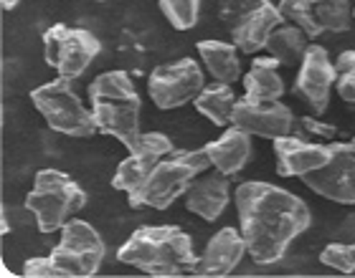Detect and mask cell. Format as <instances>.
Segmentation results:
<instances>
[{
	"label": "cell",
	"mask_w": 355,
	"mask_h": 278,
	"mask_svg": "<svg viewBox=\"0 0 355 278\" xmlns=\"http://www.w3.org/2000/svg\"><path fill=\"white\" fill-rule=\"evenodd\" d=\"M239 96L234 94L231 84H208L203 86L198 96H196V109L208 119L214 122L216 127H231V119H234V109H236Z\"/></svg>",
	"instance_id": "cell-21"
},
{
	"label": "cell",
	"mask_w": 355,
	"mask_h": 278,
	"mask_svg": "<svg viewBox=\"0 0 355 278\" xmlns=\"http://www.w3.org/2000/svg\"><path fill=\"white\" fill-rule=\"evenodd\" d=\"M117 261L132 266L148 276H180L193 273L198 256L193 250V238L178 225L137 228L117 250Z\"/></svg>",
	"instance_id": "cell-2"
},
{
	"label": "cell",
	"mask_w": 355,
	"mask_h": 278,
	"mask_svg": "<svg viewBox=\"0 0 355 278\" xmlns=\"http://www.w3.org/2000/svg\"><path fill=\"white\" fill-rule=\"evenodd\" d=\"M266 51L274 61H279V66H292L297 61H302L307 51V33L292 23L279 26L266 41Z\"/></svg>",
	"instance_id": "cell-22"
},
{
	"label": "cell",
	"mask_w": 355,
	"mask_h": 278,
	"mask_svg": "<svg viewBox=\"0 0 355 278\" xmlns=\"http://www.w3.org/2000/svg\"><path fill=\"white\" fill-rule=\"evenodd\" d=\"M310 3H312V6H315V3H320V0H310Z\"/></svg>",
	"instance_id": "cell-33"
},
{
	"label": "cell",
	"mask_w": 355,
	"mask_h": 278,
	"mask_svg": "<svg viewBox=\"0 0 355 278\" xmlns=\"http://www.w3.org/2000/svg\"><path fill=\"white\" fill-rule=\"evenodd\" d=\"M171 152H175V145L173 139L163 132H148L142 134L140 142L135 149H130L125 160L119 162L117 172L112 177V185L114 190L127 192V200L132 203L137 195H140L142 185L148 183L150 172L155 169V165L163 157H168Z\"/></svg>",
	"instance_id": "cell-12"
},
{
	"label": "cell",
	"mask_w": 355,
	"mask_h": 278,
	"mask_svg": "<svg viewBox=\"0 0 355 278\" xmlns=\"http://www.w3.org/2000/svg\"><path fill=\"white\" fill-rule=\"evenodd\" d=\"M320 263L340 273H355V243L335 241L325 245L320 253Z\"/></svg>",
	"instance_id": "cell-26"
},
{
	"label": "cell",
	"mask_w": 355,
	"mask_h": 278,
	"mask_svg": "<svg viewBox=\"0 0 355 278\" xmlns=\"http://www.w3.org/2000/svg\"><path fill=\"white\" fill-rule=\"evenodd\" d=\"M99 51H102L99 38L87 28H69L64 23H56L44 33L46 64L69 81L79 79L99 56Z\"/></svg>",
	"instance_id": "cell-8"
},
{
	"label": "cell",
	"mask_w": 355,
	"mask_h": 278,
	"mask_svg": "<svg viewBox=\"0 0 355 278\" xmlns=\"http://www.w3.org/2000/svg\"><path fill=\"white\" fill-rule=\"evenodd\" d=\"M185 207L198 215V218L214 223L223 215V210L229 207L231 200V185H229V175L223 172H200L196 180L191 183L188 192L183 195Z\"/></svg>",
	"instance_id": "cell-17"
},
{
	"label": "cell",
	"mask_w": 355,
	"mask_h": 278,
	"mask_svg": "<svg viewBox=\"0 0 355 278\" xmlns=\"http://www.w3.org/2000/svg\"><path fill=\"white\" fill-rule=\"evenodd\" d=\"M0 3H3V10H15L21 0H0Z\"/></svg>",
	"instance_id": "cell-32"
},
{
	"label": "cell",
	"mask_w": 355,
	"mask_h": 278,
	"mask_svg": "<svg viewBox=\"0 0 355 278\" xmlns=\"http://www.w3.org/2000/svg\"><path fill=\"white\" fill-rule=\"evenodd\" d=\"M335 241L355 243V212H350L348 218H345V220L340 223V228L335 230Z\"/></svg>",
	"instance_id": "cell-30"
},
{
	"label": "cell",
	"mask_w": 355,
	"mask_h": 278,
	"mask_svg": "<svg viewBox=\"0 0 355 278\" xmlns=\"http://www.w3.org/2000/svg\"><path fill=\"white\" fill-rule=\"evenodd\" d=\"M335 89H338V94H340L343 102L355 104V73H350V76H338Z\"/></svg>",
	"instance_id": "cell-29"
},
{
	"label": "cell",
	"mask_w": 355,
	"mask_h": 278,
	"mask_svg": "<svg viewBox=\"0 0 355 278\" xmlns=\"http://www.w3.org/2000/svg\"><path fill=\"white\" fill-rule=\"evenodd\" d=\"M231 124L244 129L252 137L279 139L284 134H292L297 119L287 104L282 102H252V99H239Z\"/></svg>",
	"instance_id": "cell-14"
},
{
	"label": "cell",
	"mask_w": 355,
	"mask_h": 278,
	"mask_svg": "<svg viewBox=\"0 0 355 278\" xmlns=\"http://www.w3.org/2000/svg\"><path fill=\"white\" fill-rule=\"evenodd\" d=\"M353 13H355V8H353Z\"/></svg>",
	"instance_id": "cell-35"
},
{
	"label": "cell",
	"mask_w": 355,
	"mask_h": 278,
	"mask_svg": "<svg viewBox=\"0 0 355 278\" xmlns=\"http://www.w3.org/2000/svg\"><path fill=\"white\" fill-rule=\"evenodd\" d=\"M203 152L208 154V160L218 172L223 175H236L246 167V162L252 157V134H246L239 127H226V132L216 142H208L203 147Z\"/></svg>",
	"instance_id": "cell-18"
},
{
	"label": "cell",
	"mask_w": 355,
	"mask_h": 278,
	"mask_svg": "<svg viewBox=\"0 0 355 278\" xmlns=\"http://www.w3.org/2000/svg\"><path fill=\"white\" fill-rule=\"evenodd\" d=\"M157 3L175 30H191L198 23L200 0H157Z\"/></svg>",
	"instance_id": "cell-25"
},
{
	"label": "cell",
	"mask_w": 355,
	"mask_h": 278,
	"mask_svg": "<svg viewBox=\"0 0 355 278\" xmlns=\"http://www.w3.org/2000/svg\"><path fill=\"white\" fill-rule=\"evenodd\" d=\"M26 207L33 212L41 233H56L87 207V192L61 169H41L33 180Z\"/></svg>",
	"instance_id": "cell-5"
},
{
	"label": "cell",
	"mask_w": 355,
	"mask_h": 278,
	"mask_svg": "<svg viewBox=\"0 0 355 278\" xmlns=\"http://www.w3.org/2000/svg\"><path fill=\"white\" fill-rule=\"evenodd\" d=\"M198 56L208 73L221 84H234L241 79V61H239L236 44L226 41H200Z\"/></svg>",
	"instance_id": "cell-19"
},
{
	"label": "cell",
	"mask_w": 355,
	"mask_h": 278,
	"mask_svg": "<svg viewBox=\"0 0 355 278\" xmlns=\"http://www.w3.org/2000/svg\"><path fill=\"white\" fill-rule=\"evenodd\" d=\"M335 84H338V71H335V64H330L327 51L322 46L310 44L297 73L295 94L304 99V104H310L315 114H325Z\"/></svg>",
	"instance_id": "cell-13"
},
{
	"label": "cell",
	"mask_w": 355,
	"mask_h": 278,
	"mask_svg": "<svg viewBox=\"0 0 355 278\" xmlns=\"http://www.w3.org/2000/svg\"><path fill=\"white\" fill-rule=\"evenodd\" d=\"M203 71L193 59H178L173 64L155 66L148 79V94L157 109L171 111L188 102H196V96L203 91Z\"/></svg>",
	"instance_id": "cell-10"
},
{
	"label": "cell",
	"mask_w": 355,
	"mask_h": 278,
	"mask_svg": "<svg viewBox=\"0 0 355 278\" xmlns=\"http://www.w3.org/2000/svg\"><path fill=\"white\" fill-rule=\"evenodd\" d=\"M274 154H277V172L282 177H302L330 160V142L318 145L295 134H284L274 139Z\"/></svg>",
	"instance_id": "cell-16"
},
{
	"label": "cell",
	"mask_w": 355,
	"mask_h": 278,
	"mask_svg": "<svg viewBox=\"0 0 355 278\" xmlns=\"http://www.w3.org/2000/svg\"><path fill=\"white\" fill-rule=\"evenodd\" d=\"M23 276H31V278H64L67 273L61 271L51 256H44V258H28V261L23 263Z\"/></svg>",
	"instance_id": "cell-27"
},
{
	"label": "cell",
	"mask_w": 355,
	"mask_h": 278,
	"mask_svg": "<svg viewBox=\"0 0 355 278\" xmlns=\"http://www.w3.org/2000/svg\"><path fill=\"white\" fill-rule=\"evenodd\" d=\"M312 192L333 200L338 205L355 203V145L330 142V160L322 167L300 177Z\"/></svg>",
	"instance_id": "cell-11"
},
{
	"label": "cell",
	"mask_w": 355,
	"mask_h": 278,
	"mask_svg": "<svg viewBox=\"0 0 355 278\" xmlns=\"http://www.w3.org/2000/svg\"><path fill=\"white\" fill-rule=\"evenodd\" d=\"M246 253L249 250H246V241L241 230H236V228H221L206 243V250L198 258L193 273L196 276H229V273L236 271Z\"/></svg>",
	"instance_id": "cell-15"
},
{
	"label": "cell",
	"mask_w": 355,
	"mask_h": 278,
	"mask_svg": "<svg viewBox=\"0 0 355 278\" xmlns=\"http://www.w3.org/2000/svg\"><path fill=\"white\" fill-rule=\"evenodd\" d=\"M315 15H318V23L322 26V30H330V33L350 30L355 18L348 0H320V3H315Z\"/></svg>",
	"instance_id": "cell-24"
},
{
	"label": "cell",
	"mask_w": 355,
	"mask_h": 278,
	"mask_svg": "<svg viewBox=\"0 0 355 278\" xmlns=\"http://www.w3.org/2000/svg\"><path fill=\"white\" fill-rule=\"evenodd\" d=\"M335 71L338 76H350L355 73V51H343L335 61Z\"/></svg>",
	"instance_id": "cell-31"
},
{
	"label": "cell",
	"mask_w": 355,
	"mask_h": 278,
	"mask_svg": "<svg viewBox=\"0 0 355 278\" xmlns=\"http://www.w3.org/2000/svg\"><path fill=\"white\" fill-rule=\"evenodd\" d=\"M94 3H107V0H94Z\"/></svg>",
	"instance_id": "cell-34"
},
{
	"label": "cell",
	"mask_w": 355,
	"mask_h": 278,
	"mask_svg": "<svg viewBox=\"0 0 355 278\" xmlns=\"http://www.w3.org/2000/svg\"><path fill=\"white\" fill-rule=\"evenodd\" d=\"M208 167H211V160L203 149H175L157 162L148 183L142 185L140 195L130 205L168 210L178 198H183L193 180Z\"/></svg>",
	"instance_id": "cell-4"
},
{
	"label": "cell",
	"mask_w": 355,
	"mask_h": 278,
	"mask_svg": "<svg viewBox=\"0 0 355 278\" xmlns=\"http://www.w3.org/2000/svg\"><path fill=\"white\" fill-rule=\"evenodd\" d=\"M89 102L94 114L96 129L110 134L127 147V152L137 147L140 132L142 99L127 71H104L89 84Z\"/></svg>",
	"instance_id": "cell-3"
},
{
	"label": "cell",
	"mask_w": 355,
	"mask_h": 278,
	"mask_svg": "<svg viewBox=\"0 0 355 278\" xmlns=\"http://www.w3.org/2000/svg\"><path fill=\"white\" fill-rule=\"evenodd\" d=\"M218 13L231 41L244 53H259L266 48L269 36L284 23L279 8L269 0H218Z\"/></svg>",
	"instance_id": "cell-7"
},
{
	"label": "cell",
	"mask_w": 355,
	"mask_h": 278,
	"mask_svg": "<svg viewBox=\"0 0 355 278\" xmlns=\"http://www.w3.org/2000/svg\"><path fill=\"white\" fill-rule=\"evenodd\" d=\"M31 102L53 132L67 134V137H92L94 132H99L92 109L84 106L82 99L71 89V81L64 76L33 89Z\"/></svg>",
	"instance_id": "cell-6"
},
{
	"label": "cell",
	"mask_w": 355,
	"mask_h": 278,
	"mask_svg": "<svg viewBox=\"0 0 355 278\" xmlns=\"http://www.w3.org/2000/svg\"><path fill=\"white\" fill-rule=\"evenodd\" d=\"M107 245L102 235L96 233L94 225H89L87 220H69L61 228V241L51 250V258L56 261L61 271L67 276L84 278L94 276L104 263Z\"/></svg>",
	"instance_id": "cell-9"
},
{
	"label": "cell",
	"mask_w": 355,
	"mask_h": 278,
	"mask_svg": "<svg viewBox=\"0 0 355 278\" xmlns=\"http://www.w3.org/2000/svg\"><path fill=\"white\" fill-rule=\"evenodd\" d=\"M279 15L284 23H292L300 30L307 33V38H318L322 36L325 30L318 23V15H315V6L310 0H279Z\"/></svg>",
	"instance_id": "cell-23"
},
{
	"label": "cell",
	"mask_w": 355,
	"mask_h": 278,
	"mask_svg": "<svg viewBox=\"0 0 355 278\" xmlns=\"http://www.w3.org/2000/svg\"><path fill=\"white\" fill-rule=\"evenodd\" d=\"M239 230L254 263L272 266L312 225V212L302 198L277 185L249 180L234 192Z\"/></svg>",
	"instance_id": "cell-1"
},
{
	"label": "cell",
	"mask_w": 355,
	"mask_h": 278,
	"mask_svg": "<svg viewBox=\"0 0 355 278\" xmlns=\"http://www.w3.org/2000/svg\"><path fill=\"white\" fill-rule=\"evenodd\" d=\"M353 145H355V139H353Z\"/></svg>",
	"instance_id": "cell-36"
},
{
	"label": "cell",
	"mask_w": 355,
	"mask_h": 278,
	"mask_svg": "<svg viewBox=\"0 0 355 278\" xmlns=\"http://www.w3.org/2000/svg\"><path fill=\"white\" fill-rule=\"evenodd\" d=\"M300 124H302L304 132L310 134H318V137H325V139H333L335 134H338V129L330 124H320L318 119H310V117H302L300 119Z\"/></svg>",
	"instance_id": "cell-28"
},
{
	"label": "cell",
	"mask_w": 355,
	"mask_h": 278,
	"mask_svg": "<svg viewBox=\"0 0 355 278\" xmlns=\"http://www.w3.org/2000/svg\"><path fill=\"white\" fill-rule=\"evenodd\" d=\"M279 61L269 59H254L252 68L244 76V89H246V99L252 102H279L282 94H284V81L277 73Z\"/></svg>",
	"instance_id": "cell-20"
}]
</instances>
